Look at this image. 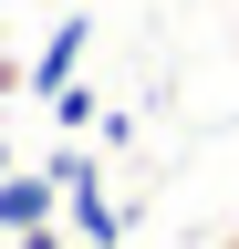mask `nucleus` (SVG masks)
Instances as JSON below:
<instances>
[{
	"instance_id": "nucleus-1",
	"label": "nucleus",
	"mask_w": 239,
	"mask_h": 249,
	"mask_svg": "<svg viewBox=\"0 0 239 249\" xmlns=\"http://www.w3.org/2000/svg\"><path fill=\"white\" fill-rule=\"evenodd\" d=\"M52 177H63V208H73V239H83V249H114V239H125V208L104 197V166H94L83 145L52 156Z\"/></svg>"
},
{
	"instance_id": "nucleus-2",
	"label": "nucleus",
	"mask_w": 239,
	"mask_h": 249,
	"mask_svg": "<svg viewBox=\"0 0 239 249\" xmlns=\"http://www.w3.org/2000/svg\"><path fill=\"white\" fill-rule=\"evenodd\" d=\"M52 218H63V177H52V166H11V177H0V239L52 229Z\"/></svg>"
},
{
	"instance_id": "nucleus-3",
	"label": "nucleus",
	"mask_w": 239,
	"mask_h": 249,
	"mask_svg": "<svg viewBox=\"0 0 239 249\" xmlns=\"http://www.w3.org/2000/svg\"><path fill=\"white\" fill-rule=\"evenodd\" d=\"M83 52H94V21H83V11H63V21H52V42L32 52V93H42V104H52L63 83H83Z\"/></svg>"
},
{
	"instance_id": "nucleus-4",
	"label": "nucleus",
	"mask_w": 239,
	"mask_h": 249,
	"mask_svg": "<svg viewBox=\"0 0 239 249\" xmlns=\"http://www.w3.org/2000/svg\"><path fill=\"white\" fill-rule=\"evenodd\" d=\"M52 124H63V135H83V124H104V104H94V83H63V93H52Z\"/></svg>"
},
{
	"instance_id": "nucleus-5",
	"label": "nucleus",
	"mask_w": 239,
	"mask_h": 249,
	"mask_svg": "<svg viewBox=\"0 0 239 249\" xmlns=\"http://www.w3.org/2000/svg\"><path fill=\"white\" fill-rule=\"evenodd\" d=\"M0 249H63V229H21V239H0Z\"/></svg>"
},
{
	"instance_id": "nucleus-6",
	"label": "nucleus",
	"mask_w": 239,
	"mask_h": 249,
	"mask_svg": "<svg viewBox=\"0 0 239 249\" xmlns=\"http://www.w3.org/2000/svg\"><path fill=\"white\" fill-rule=\"evenodd\" d=\"M11 166H21V156H11V135H0V177H11Z\"/></svg>"
},
{
	"instance_id": "nucleus-7",
	"label": "nucleus",
	"mask_w": 239,
	"mask_h": 249,
	"mask_svg": "<svg viewBox=\"0 0 239 249\" xmlns=\"http://www.w3.org/2000/svg\"><path fill=\"white\" fill-rule=\"evenodd\" d=\"M32 11H63V0H32Z\"/></svg>"
}]
</instances>
